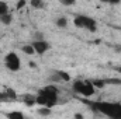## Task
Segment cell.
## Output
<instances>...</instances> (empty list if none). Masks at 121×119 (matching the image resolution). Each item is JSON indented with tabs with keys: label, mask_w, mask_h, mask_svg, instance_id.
I'll return each mask as SVG.
<instances>
[{
	"label": "cell",
	"mask_w": 121,
	"mask_h": 119,
	"mask_svg": "<svg viewBox=\"0 0 121 119\" xmlns=\"http://www.w3.org/2000/svg\"><path fill=\"white\" fill-rule=\"evenodd\" d=\"M58 95L59 94H52V92H47L42 88H39L38 95L35 98L37 104L41 107H47V108H52L58 104Z\"/></svg>",
	"instance_id": "3957f363"
},
{
	"label": "cell",
	"mask_w": 121,
	"mask_h": 119,
	"mask_svg": "<svg viewBox=\"0 0 121 119\" xmlns=\"http://www.w3.org/2000/svg\"><path fill=\"white\" fill-rule=\"evenodd\" d=\"M73 25L80 30H86L89 32H96L97 31V23L94 18L85 14H78L73 17Z\"/></svg>",
	"instance_id": "7a4b0ae2"
},
{
	"label": "cell",
	"mask_w": 121,
	"mask_h": 119,
	"mask_svg": "<svg viewBox=\"0 0 121 119\" xmlns=\"http://www.w3.org/2000/svg\"><path fill=\"white\" fill-rule=\"evenodd\" d=\"M90 83L93 84V87L97 90V88H103L104 86H106V83H104V79H93L90 80Z\"/></svg>",
	"instance_id": "4fadbf2b"
},
{
	"label": "cell",
	"mask_w": 121,
	"mask_h": 119,
	"mask_svg": "<svg viewBox=\"0 0 121 119\" xmlns=\"http://www.w3.org/2000/svg\"><path fill=\"white\" fill-rule=\"evenodd\" d=\"M55 24L58 28H66L68 27V18L66 17H58L55 20Z\"/></svg>",
	"instance_id": "7c38bea8"
},
{
	"label": "cell",
	"mask_w": 121,
	"mask_h": 119,
	"mask_svg": "<svg viewBox=\"0 0 121 119\" xmlns=\"http://www.w3.org/2000/svg\"><path fill=\"white\" fill-rule=\"evenodd\" d=\"M4 64L10 71H18L21 69V60L16 52H9L4 56Z\"/></svg>",
	"instance_id": "277c9868"
},
{
	"label": "cell",
	"mask_w": 121,
	"mask_h": 119,
	"mask_svg": "<svg viewBox=\"0 0 121 119\" xmlns=\"http://www.w3.org/2000/svg\"><path fill=\"white\" fill-rule=\"evenodd\" d=\"M55 73L59 76L60 81H63V83H68V81H70V74H69L68 71H63V70H55Z\"/></svg>",
	"instance_id": "30bf717a"
},
{
	"label": "cell",
	"mask_w": 121,
	"mask_h": 119,
	"mask_svg": "<svg viewBox=\"0 0 121 119\" xmlns=\"http://www.w3.org/2000/svg\"><path fill=\"white\" fill-rule=\"evenodd\" d=\"M96 92V88L93 87V84L90 83V80H85V86H83V90H82V97L85 98H90L91 95H94Z\"/></svg>",
	"instance_id": "8992f818"
},
{
	"label": "cell",
	"mask_w": 121,
	"mask_h": 119,
	"mask_svg": "<svg viewBox=\"0 0 121 119\" xmlns=\"http://www.w3.org/2000/svg\"><path fill=\"white\" fill-rule=\"evenodd\" d=\"M35 98H37V95H32V94H24V95L21 97V101H23L27 107H34V105L37 104Z\"/></svg>",
	"instance_id": "52a82bcc"
},
{
	"label": "cell",
	"mask_w": 121,
	"mask_h": 119,
	"mask_svg": "<svg viewBox=\"0 0 121 119\" xmlns=\"http://www.w3.org/2000/svg\"><path fill=\"white\" fill-rule=\"evenodd\" d=\"M31 45H32V48H34V52L37 53V55H44V53H47L49 49H51V45L44 39V41H32L31 42Z\"/></svg>",
	"instance_id": "5b68a950"
},
{
	"label": "cell",
	"mask_w": 121,
	"mask_h": 119,
	"mask_svg": "<svg viewBox=\"0 0 121 119\" xmlns=\"http://www.w3.org/2000/svg\"><path fill=\"white\" fill-rule=\"evenodd\" d=\"M93 111L107 116L108 119H121V104L120 102H110V101H83Z\"/></svg>",
	"instance_id": "6da1fadb"
},
{
	"label": "cell",
	"mask_w": 121,
	"mask_h": 119,
	"mask_svg": "<svg viewBox=\"0 0 121 119\" xmlns=\"http://www.w3.org/2000/svg\"><path fill=\"white\" fill-rule=\"evenodd\" d=\"M60 4H63V6H73L75 1L73 0H60Z\"/></svg>",
	"instance_id": "ffe728a7"
},
{
	"label": "cell",
	"mask_w": 121,
	"mask_h": 119,
	"mask_svg": "<svg viewBox=\"0 0 121 119\" xmlns=\"http://www.w3.org/2000/svg\"><path fill=\"white\" fill-rule=\"evenodd\" d=\"M6 95H7V98H9V101H14V99H17V94L13 91L11 88H6Z\"/></svg>",
	"instance_id": "2e32d148"
},
{
	"label": "cell",
	"mask_w": 121,
	"mask_h": 119,
	"mask_svg": "<svg viewBox=\"0 0 121 119\" xmlns=\"http://www.w3.org/2000/svg\"><path fill=\"white\" fill-rule=\"evenodd\" d=\"M118 30H121V27H118Z\"/></svg>",
	"instance_id": "603a6c76"
},
{
	"label": "cell",
	"mask_w": 121,
	"mask_h": 119,
	"mask_svg": "<svg viewBox=\"0 0 121 119\" xmlns=\"http://www.w3.org/2000/svg\"><path fill=\"white\" fill-rule=\"evenodd\" d=\"M24 6H27V1H26V0H21V1H18V3L16 4V10H21Z\"/></svg>",
	"instance_id": "d6986e66"
},
{
	"label": "cell",
	"mask_w": 121,
	"mask_h": 119,
	"mask_svg": "<svg viewBox=\"0 0 121 119\" xmlns=\"http://www.w3.org/2000/svg\"><path fill=\"white\" fill-rule=\"evenodd\" d=\"M83 86H85V80L78 79V80H75L73 84H72V91L80 95V94H82V90H83Z\"/></svg>",
	"instance_id": "ba28073f"
},
{
	"label": "cell",
	"mask_w": 121,
	"mask_h": 119,
	"mask_svg": "<svg viewBox=\"0 0 121 119\" xmlns=\"http://www.w3.org/2000/svg\"><path fill=\"white\" fill-rule=\"evenodd\" d=\"M52 112H51V108H47V107H41L38 108V115L41 116H49Z\"/></svg>",
	"instance_id": "5bb4252c"
},
{
	"label": "cell",
	"mask_w": 121,
	"mask_h": 119,
	"mask_svg": "<svg viewBox=\"0 0 121 119\" xmlns=\"http://www.w3.org/2000/svg\"><path fill=\"white\" fill-rule=\"evenodd\" d=\"M6 118L7 119H26V116L20 111H10V112H6Z\"/></svg>",
	"instance_id": "9c48e42d"
},
{
	"label": "cell",
	"mask_w": 121,
	"mask_h": 119,
	"mask_svg": "<svg viewBox=\"0 0 121 119\" xmlns=\"http://www.w3.org/2000/svg\"><path fill=\"white\" fill-rule=\"evenodd\" d=\"M114 70H116L117 73H120V74H121V66H118V67H114Z\"/></svg>",
	"instance_id": "7402d4cb"
},
{
	"label": "cell",
	"mask_w": 121,
	"mask_h": 119,
	"mask_svg": "<svg viewBox=\"0 0 121 119\" xmlns=\"http://www.w3.org/2000/svg\"><path fill=\"white\" fill-rule=\"evenodd\" d=\"M21 51H23L26 55H34V53H35L31 44H28V45H23V46H21Z\"/></svg>",
	"instance_id": "9a60e30c"
},
{
	"label": "cell",
	"mask_w": 121,
	"mask_h": 119,
	"mask_svg": "<svg viewBox=\"0 0 121 119\" xmlns=\"http://www.w3.org/2000/svg\"><path fill=\"white\" fill-rule=\"evenodd\" d=\"M73 118H75V119H85V116H83V114H80V112H76Z\"/></svg>",
	"instance_id": "44dd1931"
},
{
	"label": "cell",
	"mask_w": 121,
	"mask_h": 119,
	"mask_svg": "<svg viewBox=\"0 0 121 119\" xmlns=\"http://www.w3.org/2000/svg\"><path fill=\"white\" fill-rule=\"evenodd\" d=\"M30 6L34 7V8H42V7H44V1H42V0H31Z\"/></svg>",
	"instance_id": "ac0fdd59"
},
{
	"label": "cell",
	"mask_w": 121,
	"mask_h": 119,
	"mask_svg": "<svg viewBox=\"0 0 121 119\" xmlns=\"http://www.w3.org/2000/svg\"><path fill=\"white\" fill-rule=\"evenodd\" d=\"M7 13H10V11H9V6H7V3L0 1V17L4 16V14H7Z\"/></svg>",
	"instance_id": "e0dca14e"
},
{
	"label": "cell",
	"mask_w": 121,
	"mask_h": 119,
	"mask_svg": "<svg viewBox=\"0 0 121 119\" xmlns=\"http://www.w3.org/2000/svg\"><path fill=\"white\" fill-rule=\"evenodd\" d=\"M11 21H13V16H11V13H7V14H4V16L0 17V23L4 24V25H10Z\"/></svg>",
	"instance_id": "8fae6325"
}]
</instances>
